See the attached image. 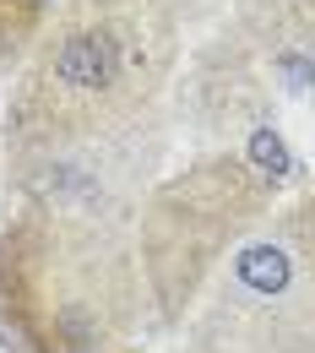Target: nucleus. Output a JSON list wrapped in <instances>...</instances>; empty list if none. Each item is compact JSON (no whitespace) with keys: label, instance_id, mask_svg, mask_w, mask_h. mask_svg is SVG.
<instances>
[{"label":"nucleus","instance_id":"f257e3e1","mask_svg":"<svg viewBox=\"0 0 315 353\" xmlns=\"http://www.w3.org/2000/svg\"><path fill=\"white\" fill-rule=\"evenodd\" d=\"M152 65L141 54V28L114 17L65 22L39 54L17 98V125L28 136H77L98 125L114 103L147 88Z\"/></svg>","mask_w":315,"mask_h":353}]
</instances>
